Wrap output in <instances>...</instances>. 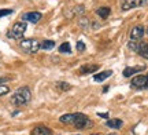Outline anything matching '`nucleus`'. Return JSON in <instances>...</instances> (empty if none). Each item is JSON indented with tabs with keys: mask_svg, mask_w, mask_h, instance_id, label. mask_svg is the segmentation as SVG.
<instances>
[{
	"mask_svg": "<svg viewBox=\"0 0 148 135\" xmlns=\"http://www.w3.org/2000/svg\"><path fill=\"white\" fill-rule=\"evenodd\" d=\"M62 123H70L73 124L75 128L79 130H84V128H89L92 121L89 120V117L84 113H69V114H63L60 117Z\"/></svg>",
	"mask_w": 148,
	"mask_h": 135,
	"instance_id": "1",
	"label": "nucleus"
},
{
	"mask_svg": "<svg viewBox=\"0 0 148 135\" xmlns=\"http://www.w3.org/2000/svg\"><path fill=\"white\" fill-rule=\"evenodd\" d=\"M32 99V92L29 87H19L15 91V94L11 97V101L14 105H26Z\"/></svg>",
	"mask_w": 148,
	"mask_h": 135,
	"instance_id": "2",
	"label": "nucleus"
},
{
	"mask_svg": "<svg viewBox=\"0 0 148 135\" xmlns=\"http://www.w3.org/2000/svg\"><path fill=\"white\" fill-rule=\"evenodd\" d=\"M26 22H16V24H14L12 25V28L10 29V32L7 33V36L10 39H22L23 37V35H25V32H26Z\"/></svg>",
	"mask_w": 148,
	"mask_h": 135,
	"instance_id": "3",
	"label": "nucleus"
},
{
	"mask_svg": "<svg viewBox=\"0 0 148 135\" xmlns=\"http://www.w3.org/2000/svg\"><path fill=\"white\" fill-rule=\"evenodd\" d=\"M19 47H21L25 53H29V54H36L37 51L40 50V43L36 39H25L19 43Z\"/></svg>",
	"mask_w": 148,
	"mask_h": 135,
	"instance_id": "4",
	"label": "nucleus"
},
{
	"mask_svg": "<svg viewBox=\"0 0 148 135\" xmlns=\"http://www.w3.org/2000/svg\"><path fill=\"white\" fill-rule=\"evenodd\" d=\"M127 47L132 48L133 51H136L143 58L148 60V43H145V42H129Z\"/></svg>",
	"mask_w": 148,
	"mask_h": 135,
	"instance_id": "5",
	"label": "nucleus"
},
{
	"mask_svg": "<svg viewBox=\"0 0 148 135\" xmlns=\"http://www.w3.org/2000/svg\"><path fill=\"white\" fill-rule=\"evenodd\" d=\"M145 4H148V0H121V8L123 11L143 7Z\"/></svg>",
	"mask_w": 148,
	"mask_h": 135,
	"instance_id": "6",
	"label": "nucleus"
},
{
	"mask_svg": "<svg viewBox=\"0 0 148 135\" xmlns=\"http://www.w3.org/2000/svg\"><path fill=\"white\" fill-rule=\"evenodd\" d=\"M41 12H37V11H30V12H25L22 15L23 22H30V24H37V22L41 19Z\"/></svg>",
	"mask_w": 148,
	"mask_h": 135,
	"instance_id": "7",
	"label": "nucleus"
},
{
	"mask_svg": "<svg viewBox=\"0 0 148 135\" xmlns=\"http://www.w3.org/2000/svg\"><path fill=\"white\" fill-rule=\"evenodd\" d=\"M144 33H145V30H144L143 25L134 26L130 32V42H140V39H143Z\"/></svg>",
	"mask_w": 148,
	"mask_h": 135,
	"instance_id": "8",
	"label": "nucleus"
},
{
	"mask_svg": "<svg viewBox=\"0 0 148 135\" xmlns=\"http://www.w3.org/2000/svg\"><path fill=\"white\" fill-rule=\"evenodd\" d=\"M130 84H132L133 88H140V90L141 88H147V76H143V75L136 76Z\"/></svg>",
	"mask_w": 148,
	"mask_h": 135,
	"instance_id": "9",
	"label": "nucleus"
},
{
	"mask_svg": "<svg viewBox=\"0 0 148 135\" xmlns=\"http://www.w3.org/2000/svg\"><path fill=\"white\" fill-rule=\"evenodd\" d=\"M32 135H52V131L45 125H37L32 130Z\"/></svg>",
	"mask_w": 148,
	"mask_h": 135,
	"instance_id": "10",
	"label": "nucleus"
},
{
	"mask_svg": "<svg viewBox=\"0 0 148 135\" xmlns=\"http://www.w3.org/2000/svg\"><path fill=\"white\" fill-rule=\"evenodd\" d=\"M145 69V66L144 65H140V66H129V68H125V70H123V76L125 77H130L132 75H134V73H137V72H140V70H144Z\"/></svg>",
	"mask_w": 148,
	"mask_h": 135,
	"instance_id": "11",
	"label": "nucleus"
},
{
	"mask_svg": "<svg viewBox=\"0 0 148 135\" xmlns=\"http://www.w3.org/2000/svg\"><path fill=\"white\" fill-rule=\"evenodd\" d=\"M112 75V70H106V72H100V73H96L93 76V80L97 81V83H100V81H104L106 79H108L110 76Z\"/></svg>",
	"mask_w": 148,
	"mask_h": 135,
	"instance_id": "12",
	"label": "nucleus"
},
{
	"mask_svg": "<svg viewBox=\"0 0 148 135\" xmlns=\"http://www.w3.org/2000/svg\"><path fill=\"white\" fill-rule=\"evenodd\" d=\"M99 69V65H95V64H90V65H84L79 68V72L82 73V75H89L92 72H96V70Z\"/></svg>",
	"mask_w": 148,
	"mask_h": 135,
	"instance_id": "13",
	"label": "nucleus"
},
{
	"mask_svg": "<svg viewBox=\"0 0 148 135\" xmlns=\"http://www.w3.org/2000/svg\"><path fill=\"white\" fill-rule=\"evenodd\" d=\"M96 14L100 17V18H103V19H106V18H108L111 14V8L110 7H99L97 10H96Z\"/></svg>",
	"mask_w": 148,
	"mask_h": 135,
	"instance_id": "14",
	"label": "nucleus"
},
{
	"mask_svg": "<svg viewBox=\"0 0 148 135\" xmlns=\"http://www.w3.org/2000/svg\"><path fill=\"white\" fill-rule=\"evenodd\" d=\"M122 125H123V121L119 119H110L107 121V127L108 128H114V130H118V128H121Z\"/></svg>",
	"mask_w": 148,
	"mask_h": 135,
	"instance_id": "15",
	"label": "nucleus"
},
{
	"mask_svg": "<svg viewBox=\"0 0 148 135\" xmlns=\"http://www.w3.org/2000/svg\"><path fill=\"white\" fill-rule=\"evenodd\" d=\"M55 47V42L53 40H42L40 43V48L41 50H52Z\"/></svg>",
	"mask_w": 148,
	"mask_h": 135,
	"instance_id": "16",
	"label": "nucleus"
},
{
	"mask_svg": "<svg viewBox=\"0 0 148 135\" xmlns=\"http://www.w3.org/2000/svg\"><path fill=\"white\" fill-rule=\"evenodd\" d=\"M59 51H60V53H63V54H70V53H71L70 44H69V43L60 44V47H59Z\"/></svg>",
	"mask_w": 148,
	"mask_h": 135,
	"instance_id": "17",
	"label": "nucleus"
},
{
	"mask_svg": "<svg viewBox=\"0 0 148 135\" xmlns=\"http://www.w3.org/2000/svg\"><path fill=\"white\" fill-rule=\"evenodd\" d=\"M56 87H58V90H60V91H67V90H70V88H71V86H70V84H67V83H64V81L58 83V84H56Z\"/></svg>",
	"mask_w": 148,
	"mask_h": 135,
	"instance_id": "18",
	"label": "nucleus"
},
{
	"mask_svg": "<svg viewBox=\"0 0 148 135\" xmlns=\"http://www.w3.org/2000/svg\"><path fill=\"white\" fill-rule=\"evenodd\" d=\"M10 92V87L8 86H4V84H0V97H3L5 94Z\"/></svg>",
	"mask_w": 148,
	"mask_h": 135,
	"instance_id": "19",
	"label": "nucleus"
},
{
	"mask_svg": "<svg viewBox=\"0 0 148 135\" xmlns=\"http://www.w3.org/2000/svg\"><path fill=\"white\" fill-rule=\"evenodd\" d=\"M77 51H78V53H84L85 51V44L82 43V42H78V43H77Z\"/></svg>",
	"mask_w": 148,
	"mask_h": 135,
	"instance_id": "20",
	"label": "nucleus"
},
{
	"mask_svg": "<svg viewBox=\"0 0 148 135\" xmlns=\"http://www.w3.org/2000/svg\"><path fill=\"white\" fill-rule=\"evenodd\" d=\"M11 12H12V10H0V18L5 15H10Z\"/></svg>",
	"mask_w": 148,
	"mask_h": 135,
	"instance_id": "21",
	"label": "nucleus"
},
{
	"mask_svg": "<svg viewBox=\"0 0 148 135\" xmlns=\"http://www.w3.org/2000/svg\"><path fill=\"white\" fill-rule=\"evenodd\" d=\"M97 116H100L101 119H107V117H108V113H99Z\"/></svg>",
	"mask_w": 148,
	"mask_h": 135,
	"instance_id": "22",
	"label": "nucleus"
},
{
	"mask_svg": "<svg viewBox=\"0 0 148 135\" xmlns=\"http://www.w3.org/2000/svg\"><path fill=\"white\" fill-rule=\"evenodd\" d=\"M147 88H148V75H147Z\"/></svg>",
	"mask_w": 148,
	"mask_h": 135,
	"instance_id": "23",
	"label": "nucleus"
},
{
	"mask_svg": "<svg viewBox=\"0 0 148 135\" xmlns=\"http://www.w3.org/2000/svg\"><path fill=\"white\" fill-rule=\"evenodd\" d=\"M92 135H101V134H92Z\"/></svg>",
	"mask_w": 148,
	"mask_h": 135,
	"instance_id": "24",
	"label": "nucleus"
},
{
	"mask_svg": "<svg viewBox=\"0 0 148 135\" xmlns=\"http://www.w3.org/2000/svg\"><path fill=\"white\" fill-rule=\"evenodd\" d=\"M108 135H116V134H108Z\"/></svg>",
	"mask_w": 148,
	"mask_h": 135,
	"instance_id": "25",
	"label": "nucleus"
}]
</instances>
